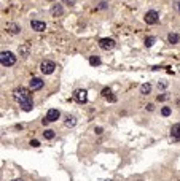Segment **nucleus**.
I'll return each instance as SVG.
<instances>
[{"instance_id":"obj_1","label":"nucleus","mask_w":180,"mask_h":181,"mask_svg":"<svg viewBox=\"0 0 180 181\" xmlns=\"http://www.w3.org/2000/svg\"><path fill=\"white\" fill-rule=\"evenodd\" d=\"M13 97L16 99V102H19L21 108L24 111H30L34 108V102H32V91L27 87H18L13 91Z\"/></svg>"},{"instance_id":"obj_2","label":"nucleus","mask_w":180,"mask_h":181,"mask_svg":"<svg viewBox=\"0 0 180 181\" xmlns=\"http://www.w3.org/2000/svg\"><path fill=\"white\" fill-rule=\"evenodd\" d=\"M0 62H2L3 67H11L16 64V56L11 53V51H2L0 54Z\"/></svg>"},{"instance_id":"obj_3","label":"nucleus","mask_w":180,"mask_h":181,"mask_svg":"<svg viewBox=\"0 0 180 181\" xmlns=\"http://www.w3.org/2000/svg\"><path fill=\"white\" fill-rule=\"evenodd\" d=\"M54 68H56V64L51 62V60H43V62L40 64V70L43 75H51L54 72Z\"/></svg>"},{"instance_id":"obj_4","label":"nucleus","mask_w":180,"mask_h":181,"mask_svg":"<svg viewBox=\"0 0 180 181\" xmlns=\"http://www.w3.org/2000/svg\"><path fill=\"white\" fill-rule=\"evenodd\" d=\"M144 19H145L147 24H151V26H153V24H156V22L159 21V15H158L156 11L151 10V11H147V13H145Z\"/></svg>"},{"instance_id":"obj_5","label":"nucleus","mask_w":180,"mask_h":181,"mask_svg":"<svg viewBox=\"0 0 180 181\" xmlns=\"http://www.w3.org/2000/svg\"><path fill=\"white\" fill-rule=\"evenodd\" d=\"M99 46H100V49H104V51H110V49L115 48V40L113 38H100Z\"/></svg>"},{"instance_id":"obj_6","label":"nucleus","mask_w":180,"mask_h":181,"mask_svg":"<svg viewBox=\"0 0 180 181\" xmlns=\"http://www.w3.org/2000/svg\"><path fill=\"white\" fill-rule=\"evenodd\" d=\"M73 99H75L78 103H86L88 100V92L85 89H78L75 91V94H73Z\"/></svg>"},{"instance_id":"obj_7","label":"nucleus","mask_w":180,"mask_h":181,"mask_svg":"<svg viewBox=\"0 0 180 181\" xmlns=\"http://www.w3.org/2000/svg\"><path fill=\"white\" fill-rule=\"evenodd\" d=\"M30 27L34 30H37V32H45L46 30V24H45L43 21H37V19L30 21Z\"/></svg>"},{"instance_id":"obj_8","label":"nucleus","mask_w":180,"mask_h":181,"mask_svg":"<svg viewBox=\"0 0 180 181\" xmlns=\"http://www.w3.org/2000/svg\"><path fill=\"white\" fill-rule=\"evenodd\" d=\"M29 86H30V91H40L43 87V81L40 78H32L29 81Z\"/></svg>"},{"instance_id":"obj_9","label":"nucleus","mask_w":180,"mask_h":181,"mask_svg":"<svg viewBox=\"0 0 180 181\" xmlns=\"http://www.w3.org/2000/svg\"><path fill=\"white\" fill-rule=\"evenodd\" d=\"M59 116H61L59 110L51 108V110H48V113H46V119L49 121V122H54V121H58V119H59Z\"/></svg>"},{"instance_id":"obj_10","label":"nucleus","mask_w":180,"mask_h":181,"mask_svg":"<svg viewBox=\"0 0 180 181\" xmlns=\"http://www.w3.org/2000/svg\"><path fill=\"white\" fill-rule=\"evenodd\" d=\"M170 137H172L174 141H180V122L172 126V129H170Z\"/></svg>"},{"instance_id":"obj_11","label":"nucleus","mask_w":180,"mask_h":181,"mask_svg":"<svg viewBox=\"0 0 180 181\" xmlns=\"http://www.w3.org/2000/svg\"><path fill=\"white\" fill-rule=\"evenodd\" d=\"M100 94H102V97H105V99H107L108 102H117V97H115V95H112V91H110L108 87H105V89H102V92H100Z\"/></svg>"},{"instance_id":"obj_12","label":"nucleus","mask_w":180,"mask_h":181,"mask_svg":"<svg viewBox=\"0 0 180 181\" xmlns=\"http://www.w3.org/2000/svg\"><path fill=\"white\" fill-rule=\"evenodd\" d=\"M64 13V8H62V5H53V8H51V15L53 16H61Z\"/></svg>"},{"instance_id":"obj_13","label":"nucleus","mask_w":180,"mask_h":181,"mask_svg":"<svg viewBox=\"0 0 180 181\" xmlns=\"http://www.w3.org/2000/svg\"><path fill=\"white\" fill-rule=\"evenodd\" d=\"M167 41H169L170 45H177L179 41H180V37L177 34H169L167 35Z\"/></svg>"},{"instance_id":"obj_14","label":"nucleus","mask_w":180,"mask_h":181,"mask_svg":"<svg viewBox=\"0 0 180 181\" xmlns=\"http://www.w3.org/2000/svg\"><path fill=\"white\" fill-rule=\"evenodd\" d=\"M7 29H8V32H10V34H13V35H15V34H19V32H21V27L16 26V24H8Z\"/></svg>"},{"instance_id":"obj_15","label":"nucleus","mask_w":180,"mask_h":181,"mask_svg":"<svg viewBox=\"0 0 180 181\" xmlns=\"http://www.w3.org/2000/svg\"><path fill=\"white\" fill-rule=\"evenodd\" d=\"M150 91H151V84H148V83H145V84L140 86V94L147 95V94H150Z\"/></svg>"},{"instance_id":"obj_16","label":"nucleus","mask_w":180,"mask_h":181,"mask_svg":"<svg viewBox=\"0 0 180 181\" xmlns=\"http://www.w3.org/2000/svg\"><path fill=\"white\" fill-rule=\"evenodd\" d=\"M75 124H77V119L73 118V116H67L66 118V126L67 127H75Z\"/></svg>"},{"instance_id":"obj_17","label":"nucleus","mask_w":180,"mask_h":181,"mask_svg":"<svg viewBox=\"0 0 180 181\" xmlns=\"http://www.w3.org/2000/svg\"><path fill=\"white\" fill-rule=\"evenodd\" d=\"M19 54L22 56V57H27V56H29V46L27 45L19 46Z\"/></svg>"},{"instance_id":"obj_18","label":"nucleus","mask_w":180,"mask_h":181,"mask_svg":"<svg viewBox=\"0 0 180 181\" xmlns=\"http://www.w3.org/2000/svg\"><path fill=\"white\" fill-rule=\"evenodd\" d=\"M89 64L93 67H96V65H100V59L97 57V56H91L89 57Z\"/></svg>"},{"instance_id":"obj_19","label":"nucleus","mask_w":180,"mask_h":181,"mask_svg":"<svg viewBox=\"0 0 180 181\" xmlns=\"http://www.w3.org/2000/svg\"><path fill=\"white\" fill-rule=\"evenodd\" d=\"M43 137L46 138V140H53V138H54V130H49V129H48V130H45Z\"/></svg>"},{"instance_id":"obj_20","label":"nucleus","mask_w":180,"mask_h":181,"mask_svg":"<svg viewBox=\"0 0 180 181\" xmlns=\"http://www.w3.org/2000/svg\"><path fill=\"white\" fill-rule=\"evenodd\" d=\"M153 43H155V37H148V38H145V46L147 48L153 46Z\"/></svg>"},{"instance_id":"obj_21","label":"nucleus","mask_w":180,"mask_h":181,"mask_svg":"<svg viewBox=\"0 0 180 181\" xmlns=\"http://www.w3.org/2000/svg\"><path fill=\"white\" fill-rule=\"evenodd\" d=\"M161 113H163V116H169L170 114V108L169 106H164V108L161 110Z\"/></svg>"},{"instance_id":"obj_22","label":"nucleus","mask_w":180,"mask_h":181,"mask_svg":"<svg viewBox=\"0 0 180 181\" xmlns=\"http://www.w3.org/2000/svg\"><path fill=\"white\" fill-rule=\"evenodd\" d=\"M30 146L38 148V146H40V141H38V140H32V141H30Z\"/></svg>"},{"instance_id":"obj_23","label":"nucleus","mask_w":180,"mask_h":181,"mask_svg":"<svg viewBox=\"0 0 180 181\" xmlns=\"http://www.w3.org/2000/svg\"><path fill=\"white\" fill-rule=\"evenodd\" d=\"M94 132L97 133V135H100V133L104 132V129H102V127H96V129H94Z\"/></svg>"},{"instance_id":"obj_24","label":"nucleus","mask_w":180,"mask_h":181,"mask_svg":"<svg viewBox=\"0 0 180 181\" xmlns=\"http://www.w3.org/2000/svg\"><path fill=\"white\" fill-rule=\"evenodd\" d=\"M147 110H148V111H153V110H155V105H153V103H148V105H147Z\"/></svg>"},{"instance_id":"obj_25","label":"nucleus","mask_w":180,"mask_h":181,"mask_svg":"<svg viewBox=\"0 0 180 181\" xmlns=\"http://www.w3.org/2000/svg\"><path fill=\"white\" fill-rule=\"evenodd\" d=\"M166 87V83H158V89H164Z\"/></svg>"},{"instance_id":"obj_26","label":"nucleus","mask_w":180,"mask_h":181,"mask_svg":"<svg viewBox=\"0 0 180 181\" xmlns=\"http://www.w3.org/2000/svg\"><path fill=\"white\" fill-rule=\"evenodd\" d=\"M167 99V95H158V100H166Z\"/></svg>"},{"instance_id":"obj_27","label":"nucleus","mask_w":180,"mask_h":181,"mask_svg":"<svg viewBox=\"0 0 180 181\" xmlns=\"http://www.w3.org/2000/svg\"><path fill=\"white\" fill-rule=\"evenodd\" d=\"M175 7H177V11L180 13V2H177V5H175Z\"/></svg>"},{"instance_id":"obj_28","label":"nucleus","mask_w":180,"mask_h":181,"mask_svg":"<svg viewBox=\"0 0 180 181\" xmlns=\"http://www.w3.org/2000/svg\"><path fill=\"white\" fill-rule=\"evenodd\" d=\"M67 2H69V3H73V2H75V0H67Z\"/></svg>"},{"instance_id":"obj_29","label":"nucleus","mask_w":180,"mask_h":181,"mask_svg":"<svg viewBox=\"0 0 180 181\" xmlns=\"http://www.w3.org/2000/svg\"><path fill=\"white\" fill-rule=\"evenodd\" d=\"M177 105H179V106H180V99H179V100H177Z\"/></svg>"},{"instance_id":"obj_30","label":"nucleus","mask_w":180,"mask_h":181,"mask_svg":"<svg viewBox=\"0 0 180 181\" xmlns=\"http://www.w3.org/2000/svg\"><path fill=\"white\" fill-rule=\"evenodd\" d=\"M13 181H21V180H13Z\"/></svg>"},{"instance_id":"obj_31","label":"nucleus","mask_w":180,"mask_h":181,"mask_svg":"<svg viewBox=\"0 0 180 181\" xmlns=\"http://www.w3.org/2000/svg\"><path fill=\"white\" fill-rule=\"evenodd\" d=\"M49 2H53V0H49Z\"/></svg>"}]
</instances>
